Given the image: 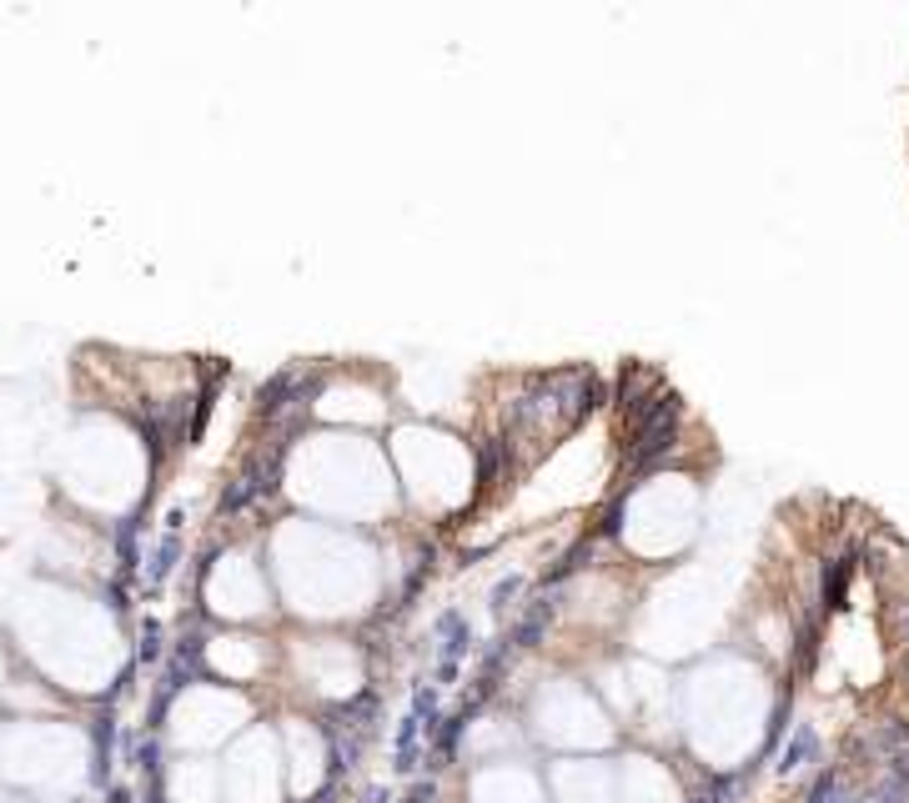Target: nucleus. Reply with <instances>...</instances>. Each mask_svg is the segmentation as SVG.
I'll use <instances>...</instances> for the list:
<instances>
[{
	"label": "nucleus",
	"mask_w": 909,
	"mask_h": 803,
	"mask_svg": "<svg viewBox=\"0 0 909 803\" xmlns=\"http://www.w3.org/2000/svg\"><path fill=\"white\" fill-rule=\"evenodd\" d=\"M889 628H895V638L909 648V597H899V603H889Z\"/></svg>",
	"instance_id": "1"
}]
</instances>
